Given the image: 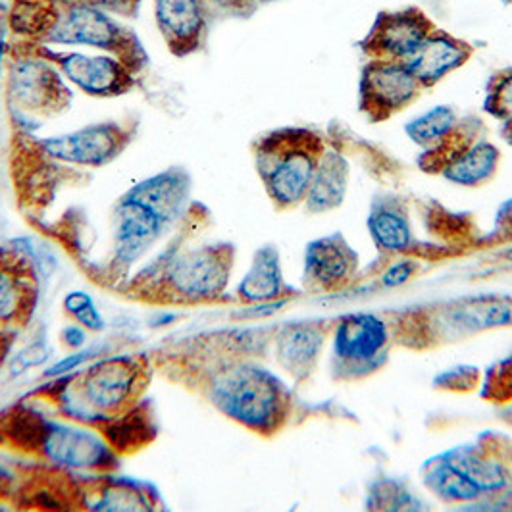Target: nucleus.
<instances>
[{
  "label": "nucleus",
  "instance_id": "13",
  "mask_svg": "<svg viewBox=\"0 0 512 512\" xmlns=\"http://www.w3.org/2000/svg\"><path fill=\"white\" fill-rule=\"evenodd\" d=\"M389 328L374 314H349L341 318L333 335V368L341 378L376 370L385 359Z\"/></svg>",
  "mask_w": 512,
  "mask_h": 512
},
{
  "label": "nucleus",
  "instance_id": "20",
  "mask_svg": "<svg viewBox=\"0 0 512 512\" xmlns=\"http://www.w3.org/2000/svg\"><path fill=\"white\" fill-rule=\"evenodd\" d=\"M349 176L351 168L347 158L335 149L326 147L305 199L308 212L322 214L343 205L347 197Z\"/></svg>",
  "mask_w": 512,
  "mask_h": 512
},
{
  "label": "nucleus",
  "instance_id": "31",
  "mask_svg": "<svg viewBox=\"0 0 512 512\" xmlns=\"http://www.w3.org/2000/svg\"><path fill=\"white\" fill-rule=\"evenodd\" d=\"M87 4H93L108 14L116 16H133L139 10L141 0H83Z\"/></svg>",
  "mask_w": 512,
  "mask_h": 512
},
{
  "label": "nucleus",
  "instance_id": "19",
  "mask_svg": "<svg viewBox=\"0 0 512 512\" xmlns=\"http://www.w3.org/2000/svg\"><path fill=\"white\" fill-rule=\"evenodd\" d=\"M276 357L287 374L305 380L324 347V328L312 322H291L274 335Z\"/></svg>",
  "mask_w": 512,
  "mask_h": 512
},
{
  "label": "nucleus",
  "instance_id": "41",
  "mask_svg": "<svg viewBox=\"0 0 512 512\" xmlns=\"http://www.w3.org/2000/svg\"><path fill=\"white\" fill-rule=\"evenodd\" d=\"M4 251H6V249H0V262H2V258H4Z\"/></svg>",
  "mask_w": 512,
  "mask_h": 512
},
{
  "label": "nucleus",
  "instance_id": "18",
  "mask_svg": "<svg viewBox=\"0 0 512 512\" xmlns=\"http://www.w3.org/2000/svg\"><path fill=\"white\" fill-rule=\"evenodd\" d=\"M474 54V47L443 29H434L428 39L407 60L410 72L430 89L462 68Z\"/></svg>",
  "mask_w": 512,
  "mask_h": 512
},
{
  "label": "nucleus",
  "instance_id": "10",
  "mask_svg": "<svg viewBox=\"0 0 512 512\" xmlns=\"http://www.w3.org/2000/svg\"><path fill=\"white\" fill-rule=\"evenodd\" d=\"M29 45L43 58L52 62L66 81L76 85L81 93L97 99H114L128 95L137 85V76L110 54L58 51L43 43Z\"/></svg>",
  "mask_w": 512,
  "mask_h": 512
},
{
  "label": "nucleus",
  "instance_id": "1",
  "mask_svg": "<svg viewBox=\"0 0 512 512\" xmlns=\"http://www.w3.org/2000/svg\"><path fill=\"white\" fill-rule=\"evenodd\" d=\"M156 366L180 374L181 384L195 387L214 409L256 434H276L287 418L289 393L282 382L243 357L170 351L158 357Z\"/></svg>",
  "mask_w": 512,
  "mask_h": 512
},
{
  "label": "nucleus",
  "instance_id": "39",
  "mask_svg": "<svg viewBox=\"0 0 512 512\" xmlns=\"http://www.w3.org/2000/svg\"><path fill=\"white\" fill-rule=\"evenodd\" d=\"M47 2L56 4V6H68V4H76V2H83V0H47Z\"/></svg>",
  "mask_w": 512,
  "mask_h": 512
},
{
  "label": "nucleus",
  "instance_id": "26",
  "mask_svg": "<svg viewBox=\"0 0 512 512\" xmlns=\"http://www.w3.org/2000/svg\"><path fill=\"white\" fill-rule=\"evenodd\" d=\"M426 484L449 501H470L482 493V487L476 486L459 466L447 459V455L430 464Z\"/></svg>",
  "mask_w": 512,
  "mask_h": 512
},
{
  "label": "nucleus",
  "instance_id": "40",
  "mask_svg": "<svg viewBox=\"0 0 512 512\" xmlns=\"http://www.w3.org/2000/svg\"><path fill=\"white\" fill-rule=\"evenodd\" d=\"M256 2H258V6H260V4H270V2H278V0H256Z\"/></svg>",
  "mask_w": 512,
  "mask_h": 512
},
{
  "label": "nucleus",
  "instance_id": "12",
  "mask_svg": "<svg viewBox=\"0 0 512 512\" xmlns=\"http://www.w3.org/2000/svg\"><path fill=\"white\" fill-rule=\"evenodd\" d=\"M133 133L135 126L104 122L41 139L37 147L54 162L77 168H104L128 149Z\"/></svg>",
  "mask_w": 512,
  "mask_h": 512
},
{
  "label": "nucleus",
  "instance_id": "32",
  "mask_svg": "<svg viewBox=\"0 0 512 512\" xmlns=\"http://www.w3.org/2000/svg\"><path fill=\"white\" fill-rule=\"evenodd\" d=\"M72 318L76 320V324H79L81 328H85L87 332L99 333L103 332L104 328H106L103 314L99 312V308L95 307V303L83 308V310H79Z\"/></svg>",
  "mask_w": 512,
  "mask_h": 512
},
{
  "label": "nucleus",
  "instance_id": "16",
  "mask_svg": "<svg viewBox=\"0 0 512 512\" xmlns=\"http://www.w3.org/2000/svg\"><path fill=\"white\" fill-rule=\"evenodd\" d=\"M37 274L26 256L4 251L0 262V330L24 328L37 307Z\"/></svg>",
  "mask_w": 512,
  "mask_h": 512
},
{
  "label": "nucleus",
  "instance_id": "34",
  "mask_svg": "<svg viewBox=\"0 0 512 512\" xmlns=\"http://www.w3.org/2000/svg\"><path fill=\"white\" fill-rule=\"evenodd\" d=\"M93 303H95L93 297H91L89 293H85V291H70V293L62 299V307H64L68 316H74L79 310H83V308L89 307V305H93Z\"/></svg>",
  "mask_w": 512,
  "mask_h": 512
},
{
  "label": "nucleus",
  "instance_id": "3",
  "mask_svg": "<svg viewBox=\"0 0 512 512\" xmlns=\"http://www.w3.org/2000/svg\"><path fill=\"white\" fill-rule=\"evenodd\" d=\"M181 233L172 247L143 266L120 287L124 295L151 305L193 307L218 301L230 282L235 251L228 243L183 247Z\"/></svg>",
  "mask_w": 512,
  "mask_h": 512
},
{
  "label": "nucleus",
  "instance_id": "30",
  "mask_svg": "<svg viewBox=\"0 0 512 512\" xmlns=\"http://www.w3.org/2000/svg\"><path fill=\"white\" fill-rule=\"evenodd\" d=\"M49 357V349H47V345L45 343H35V345H31V347H27L26 351H22L14 362H12V370L16 368V374H20V372H24L27 368H31V366H37V364H41L43 360H47Z\"/></svg>",
  "mask_w": 512,
  "mask_h": 512
},
{
  "label": "nucleus",
  "instance_id": "5",
  "mask_svg": "<svg viewBox=\"0 0 512 512\" xmlns=\"http://www.w3.org/2000/svg\"><path fill=\"white\" fill-rule=\"evenodd\" d=\"M2 416L0 434L43 462L89 472H112L118 468V453L91 426L81 428L56 422L27 409L12 410Z\"/></svg>",
  "mask_w": 512,
  "mask_h": 512
},
{
  "label": "nucleus",
  "instance_id": "9",
  "mask_svg": "<svg viewBox=\"0 0 512 512\" xmlns=\"http://www.w3.org/2000/svg\"><path fill=\"white\" fill-rule=\"evenodd\" d=\"M499 158L501 153L491 141L459 124L447 139L426 149L418 162L426 172H436L455 185L478 187L495 176Z\"/></svg>",
  "mask_w": 512,
  "mask_h": 512
},
{
  "label": "nucleus",
  "instance_id": "33",
  "mask_svg": "<svg viewBox=\"0 0 512 512\" xmlns=\"http://www.w3.org/2000/svg\"><path fill=\"white\" fill-rule=\"evenodd\" d=\"M414 272H416V264H412V260L397 262V264H393V266L385 272L384 283L387 287L403 285V283L409 282Z\"/></svg>",
  "mask_w": 512,
  "mask_h": 512
},
{
  "label": "nucleus",
  "instance_id": "27",
  "mask_svg": "<svg viewBox=\"0 0 512 512\" xmlns=\"http://www.w3.org/2000/svg\"><path fill=\"white\" fill-rule=\"evenodd\" d=\"M484 110L499 122L512 120V68L493 74L487 83Z\"/></svg>",
  "mask_w": 512,
  "mask_h": 512
},
{
  "label": "nucleus",
  "instance_id": "4",
  "mask_svg": "<svg viewBox=\"0 0 512 512\" xmlns=\"http://www.w3.org/2000/svg\"><path fill=\"white\" fill-rule=\"evenodd\" d=\"M151 378V360L143 355H112L56 378L47 395L64 418L101 430L141 403Z\"/></svg>",
  "mask_w": 512,
  "mask_h": 512
},
{
  "label": "nucleus",
  "instance_id": "8",
  "mask_svg": "<svg viewBox=\"0 0 512 512\" xmlns=\"http://www.w3.org/2000/svg\"><path fill=\"white\" fill-rule=\"evenodd\" d=\"M8 97L18 110L33 116H54L72 103L64 76L29 43L16 49L8 64Z\"/></svg>",
  "mask_w": 512,
  "mask_h": 512
},
{
  "label": "nucleus",
  "instance_id": "22",
  "mask_svg": "<svg viewBox=\"0 0 512 512\" xmlns=\"http://www.w3.org/2000/svg\"><path fill=\"white\" fill-rule=\"evenodd\" d=\"M79 507L89 511H153V499L137 484L99 476L79 484Z\"/></svg>",
  "mask_w": 512,
  "mask_h": 512
},
{
  "label": "nucleus",
  "instance_id": "37",
  "mask_svg": "<svg viewBox=\"0 0 512 512\" xmlns=\"http://www.w3.org/2000/svg\"><path fill=\"white\" fill-rule=\"evenodd\" d=\"M501 135H503V139H505L509 145H512V120L511 122H505V124H503Z\"/></svg>",
  "mask_w": 512,
  "mask_h": 512
},
{
  "label": "nucleus",
  "instance_id": "6",
  "mask_svg": "<svg viewBox=\"0 0 512 512\" xmlns=\"http://www.w3.org/2000/svg\"><path fill=\"white\" fill-rule=\"evenodd\" d=\"M326 147V141L307 128L274 129L256 139V174L278 210L305 203Z\"/></svg>",
  "mask_w": 512,
  "mask_h": 512
},
{
  "label": "nucleus",
  "instance_id": "28",
  "mask_svg": "<svg viewBox=\"0 0 512 512\" xmlns=\"http://www.w3.org/2000/svg\"><path fill=\"white\" fill-rule=\"evenodd\" d=\"M99 355H101V349H97V347L87 349V351H77L74 355H68L66 359L56 362L43 376H45V378H60V376H66V374L74 372L77 368L85 366V362L97 359Z\"/></svg>",
  "mask_w": 512,
  "mask_h": 512
},
{
  "label": "nucleus",
  "instance_id": "14",
  "mask_svg": "<svg viewBox=\"0 0 512 512\" xmlns=\"http://www.w3.org/2000/svg\"><path fill=\"white\" fill-rule=\"evenodd\" d=\"M434 29L430 16L414 6L382 12L360 41V49L368 58L407 62Z\"/></svg>",
  "mask_w": 512,
  "mask_h": 512
},
{
  "label": "nucleus",
  "instance_id": "25",
  "mask_svg": "<svg viewBox=\"0 0 512 512\" xmlns=\"http://www.w3.org/2000/svg\"><path fill=\"white\" fill-rule=\"evenodd\" d=\"M461 120L457 116V110L449 104H439L432 110L420 114L418 118L410 120L405 126V133L410 141L418 147L432 149L439 145L443 139H447L455 129L459 128Z\"/></svg>",
  "mask_w": 512,
  "mask_h": 512
},
{
  "label": "nucleus",
  "instance_id": "29",
  "mask_svg": "<svg viewBox=\"0 0 512 512\" xmlns=\"http://www.w3.org/2000/svg\"><path fill=\"white\" fill-rule=\"evenodd\" d=\"M212 10L224 12L233 18H249L258 8L256 0H206Z\"/></svg>",
  "mask_w": 512,
  "mask_h": 512
},
{
  "label": "nucleus",
  "instance_id": "21",
  "mask_svg": "<svg viewBox=\"0 0 512 512\" xmlns=\"http://www.w3.org/2000/svg\"><path fill=\"white\" fill-rule=\"evenodd\" d=\"M287 291L278 249L272 245L258 249L249 272L237 287V299L245 305L272 303L283 299Z\"/></svg>",
  "mask_w": 512,
  "mask_h": 512
},
{
  "label": "nucleus",
  "instance_id": "36",
  "mask_svg": "<svg viewBox=\"0 0 512 512\" xmlns=\"http://www.w3.org/2000/svg\"><path fill=\"white\" fill-rule=\"evenodd\" d=\"M10 335H14L12 330H0V362L6 359V355H8V351H10V343H12V341L4 343V339H8Z\"/></svg>",
  "mask_w": 512,
  "mask_h": 512
},
{
  "label": "nucleus",
  "instance_id": "17",
  "mask_svg": "<svg viewBox=\"0 0 512 512\" xmlns=\"http://www.w3.org/2000/svg\"><path fill=\"white\" fill-rule=\"evenodd\" d=\"M359 255L341 233L308 243L305 253V285L310 291L332 293L353 280Z\"/></svg>",
  "mask_w": 512,
  "mask_h": 512
},
{
  "label": "nucleus",
  "instance_id": "23",
  "mask_svg": "<svg viewBox=\"0 0 512 512\" xmlns=\"http://www.w3.org/2000/svg\"><path fill=\"white\" fill-rule=\"evenodd\" d=\"M368 230L380 251L401 253L412 243L409 212L401 199L384 197L372 203L368 216Z\"/></svg>",
  "mask_w": 512,
  "mask_h": 512
},
{
  "label": "nucleus",
  "instance_id": "15",
  "mask_svg": "<svg viewBox=\"0 0 512 512\" xmlns=\"http://www.w3.org/2000/svg\"><path fill=\"white\" fill-rule=\"evenodd\" d=\"M212 8L206 0H154V22L168 47L178 58L205 49Z\"/></svg>",
  "mask_w": 512,
  "mask_h": 512
},
{
  "label": "nucleus",
  "instance_id": "24",
  "mask_svg": "<svg viewBox=\"0 0 512 512\" xmlns=\"http://www.w3.org/2000/svg\"><path fill=\"white\" fill-rule=\"evenodd\" d=\"M445 324L457 332H478L512 324V303L505 299H470L445 312Z\"/></svg>",
  "mask_w": 512,
  "mask_h": 512
},
{
  "label": "nucleus",
  "instance_id": "2",
  "mask_svg": "<svg viewBox=\"0 0 512 512\" xmlns=\"http://www.w3.org/2000/svg\"><path fill=\"white\" fill-rule=\"evenodd\" d=\"M189 193L187 172L170 168L139 181L116 201L110 214V258L104 283L114 280L120 287L126 283L131 266L183 218Z\"/></svg>",
  "mask_w": 512,
  "mask_h": 512
},
{
  "label": "nucleus",
  "instance_id": "42",
  "mask_svg": "<svg viewBox=\"0 0 512 512\" xmlns=\"http://www.w3.org/2000/svg\"><path fill=\"white\" fill-rule=\"evenodd\" d=\"M505 2H512V0H505Z\"/></svg>",
  "mask_w": 512,
  "mask_h": 512
},
{
  "label": "nucleus",
  "instance_id": "38",
  "mask_svg": "<svg viewBox=\"0 0 512 512\" xmlns=\"http://www.w3.org/2000/svg\"><path fill=\"white\" fill-rule=\"evenodd\" d=\"M4 56H6V37H4V31H2V33H0V74H2Z\"/></svg>",
  "mask_w": 512,
  "mask_h": 512
},
{
  "label": "nucleus",
  "instance_id": "11",
  "mask_svg": "<svg viewBox=\"0 0 512 512\" xmlns=\"http://www.w3.org/2000/svg\"><path fill=\"white\" fill-rule=\"evenodd\" d=\"M424 87L407 62L368 58L359 81L360 110L372 122H385L422 95Z\"/></svg>",
  "mask_w": 512,
  "mask_h": 512
},
{
  "label": "nucleus",
  "instance_id": "35",
  "mask_svg": "<svg viewBox=\"0 0 512 512\" xmlns=\"http://www.w3.org/2000/svg\"><path fill=\"white\" fill-rule=\"evenodd\" d=\"M87 330L85 328H81L79 324H72V326H66L62 333H60V337H62V341H64V345L66 347H70V349H79L83 343H85V339H87Z\"/></svg>",
  "mask_w": 512,
  "mask_h": 512
},
{
  "label": "nucleus",
  "instance_id": "7",
  "mask_svg": "<svg viewBox=\"0 0 512 512\" xmlns=\"http://www.w3.org/2000/svg\"><path fill=\"white\" fill-rule=\"evenodd\" d=\"M41 43L104 51L126 64L135 76L149 64V56L139 37L116 16L87 2L60 6Z\"/></svg>",
  "mask_w": 512,
  "mask_h": 512
}]
</instances>
